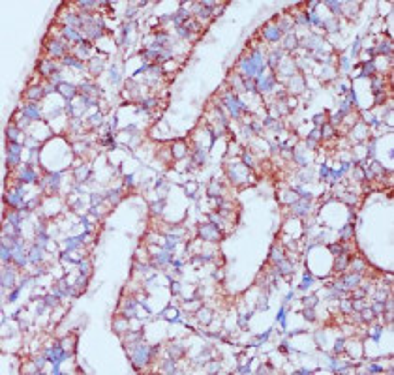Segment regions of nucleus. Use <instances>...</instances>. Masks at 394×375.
<instances>
[{
	"instance_id": "nucleus-41",
	"label": "nucleus",
	"mask_w": 394,
	"mask_h": 375,
	"mask_svg": "<svg viewBox=\"0 0 394 375\" xmlns=\"http://www.w3.org/2000/svg\"><path fill=\"white\" fill-rule=\"evenodd\" d=\"M372 308H374V313H381L383 311V302H376Z\"/></svg>"
},
{
	"instance_id": "nucleus-23",
	"label": "nucleus",
	"mask_w": 394,
	"mask_h": 375,
	"mask_svg": "<svg viewBox=\"0 0 394 375\" xmlns=\"http://www.w3.org/2000/svg\"><path fill=\"white\" fill-rule=\"evenodd\" d=\"M62 34H64V36H68L70 39H77V41H81V36H79L75 30H71V28H64V30H62Z\"/></svg>"
},
{
	"instance_id": "nucleus-48",
	"label": "nucleus",
	"mask_w": 394,
	"mask_h": 375,
	"mask_svg": "<svg viewBox=\"0 0 394 375\" xmlns=\"http://www.w3.org/2000/svg\"><path fill=\"white\" fill-rule=\"evenodd\" d=\"M163 368H165V370H169V372H175V370H173V362H165V364H163Z\"/></svg>"
},
{
	"instance_id": "nucleus-49",
	"label": "nucleus",
	"mask_w": 394,
	"mask_h": 375,
	"mask_svg": "<svg viewBox=\"0 0 394 375\" xmlns=\"http://www.w3.org/2000/svg\"><path fill=\"white\" fill-rule=\"evenodd\" d=\"M314 122H315V124H321V122H323V115H317V116L314 118Z\"/></svg>"
},
{
	"instance_id": "nucleus-46",
	"label": "nucleus",
	"mask_w": 394,
	"mask_h": 375,
	"mask_svg": "<svg viewBox=\"0 0 394 375\" xmlns=\"http://www.w3.org/2000/svg\"><path fill=\"white\" fill-rule=\"evenodd\" d=\"M86 270H88V265L83 261V263H81V272H83V274H86Z\"/></svg>"
},
{
	"instance_id": "nucleus-1",
	"label": "nucleus",
	"mask_w": 394,
	"mask_h": 375,
	"mask_svg": "<svg viewBox=\"0 0 394 375\" xmlns=\"http://www.w3.org/2000/svg\"><path fill=\"white\" fill-rule=\"evenodd\" d=\"M242 71L246 75H251V77H257L261 79V73H263V60H261V54L255 51L250 58L242 60Z\"/></svg>"
},
{
	"instance_id": "nucleus-27",
	"label": "nucleus",
	"mask_w": 394,
	"mask_h": 375,
	"mask_svg": "<svg viewBox=\"0 0 394 375\" xmlns=\"http://www.w3.org/2000/svg\"><path fill=\"white\" fill-rule=\"evenodd\" d=\"M345 265H347V263H345V255H342V257H338V261H336V266H334V268H336V270H344V268H345Z\"/></svg>"
},
{
	"instance_id": "nucleus-50",
	"label": "nucleus",
	"mask_w": 394,
	"mask_h": 375,
	"mask_svg": "<svg viewBox=\"0 0 394 375\" xmlns=\"http://www.w3.org/2000/svg\"><path fill=\"white\" fill-rule=\"evenodd\" d=\"M238 325H240L242 328H246V317H240V319H238Z\"/></svg>"
},
{
	"instance_id": "nucleus-21",
	"label": "nucleus",
	"mask_w": 394,
	"mask_h": 375,
	"mask_svg": "<svg viewBox=\"0 0 394 375\" xmlns=\"http://www.w3.org/2000/svg\"><path fill=\"white\" fill-rule=\"evenodd\" d=\"M359 281H360V276L355 274V276H349V280L345 278V280H344V285H345V287H355Z\"/></svg>"
},
{
	"instance_id": "nucleus-45",
	"label": "nucleus",
	"mask_w": 394,
	"mask_h": 375,
	"mask_svg": "<svg viewBox=\"0 0 394 375\" xmlns=\"http://www.w3.org/2000/svg\"><path fill=\"white\" fill-rule=\"evenodd\" d=\"M9 221H11L13 225H19V216H15V214H11V216H9Z\"/></svg>"
},
{
	"instance_id": "nucleus-19",
	"label": "nucleus",
	"mask_w": 394,
	"mask_h": 375,
	"mask_svg": "<svg viewBox=\"0 0 394 375\" xmlns=\"http://www.w3.org/2000/svg\"><path fill=\"white\" fill-rule=\"evenodd\" d=\"M370 53H372V54H377V53H379V54H389V53H391V43H381L376 51H370Z\"/></svg>"
},
{
	"instance_id": "nucleus-7",
	"label": "nucleus",
	"mask_w": 394,
	"mask_h": 375,
	"mask_svg": "<svg viewBox=\"0 0 394 375\" xmlns=\"http://www.w3.org/2000/svg\"><path fill=\"white\" fill-rule=\"evenodd\" d=\"M47 47H49V53H51L53 56H62V54H64V45H62V41H58V39H51V41L47 43Z\"/></svg>"
},
{
	"instance_id": "nucleus-8",
	"label": "nucleus",
	"mask_w": 394,
	"mask_h": 375,
	"mask_svg": "<svg viewBox=\"0 0 394 375\" xmlns=\"http://www.w3.org/2000/svg\"><path fill=\"white\" fill-rule=\"evenodd\" d=\"M280 36H282L280 26H267V28H265V38H267V39L276 41V39H280Z\"/></svg>"
},
{
	"instance_id": "nucleus-4",
	"label": "nucleus",
	"mask_w": 394,
	"mask_h": 375,
	"mask_svg": "<svg viewBox=\"0 0 394 375\" xmlns=\"http://www.w3.org/2000/svg\"><path fill=\"white\" fill-rule=\"evenodd\" d=\"M19 152H21V145H17V141L8 146V165H15L19 162Z\"/></svg>"
},
{
	"instance_id": "nucleus-10",
	"label": "nucleus",
	"mask_w": 394,
	"mask_h": 375,
	"mask_svg": "<svg viewBox=\"0 0 394 375\" xmlns=\"http://www.w3.org/2000/svg\"><path fill=\"white\" fill-rule=\"evenodd\" d=\"M39 66H41V68H39V71H41L43 75H47V77H49L51 73L58 71V68H56L53 62H49V60H43V62H39Z\"/></svg>"
},
{
	"instance_id": "nucleus-2",
	"label": "nucleus",
	"mask_w": 394,
	"mask_h": 375,
	"mask_svg": "<svg viewBox=\"0 0 394 375\" xmlns=\"http://www.w3.org/2000/svg\"><path fill=\"white\" fill-rule=\"evenodd\" d=\"M199 234L205 238V240H218V227L216 225H212V221L208 223V225H201L199 227Z\"/></svg>"
},
{
	"instance_id": "nucleus-5",
	"label": "nucleus",
	"mask_w": 394,
	"mask_h": 375,
	"mask_svg": "<svg viewBox=\"0 0 394 375\" xmlns=\"http://www.w3.org/2000/svg\"><path fill=\"white\" fill-rule=\"evenodd\" d=\"M56 88L60 90V94H62V96H64V98H66L68 101H70V100H71V98L75 96V92H77V88H75L73 85H68V83H60V85H58Z\"/></svg>"
},
{
	"instance_id": "nucleus-28",
	"label": "nucleus",
	"mask_w": 394,
	"mask_h": 375,
	"mask_svg": "<svg viewBox=\"0 0 394 375\" xmlns=\"http://www.w3.org/2000/svg\"><path fill=\"white\" fill-rule=\"evenodd\" d=\"M280 56H282V53H280V51H274V54H270V66H272V68H274V66L278 64Z\"/></svg>"
},
{
	"instance_id": "nucleus-31",
	"label": "nucleus",
	"mask_w": 394,
	"mask_h": 375,
	"mask_svg": "<svg viewBox=\"0 0 394 375\" xmlns=\"http://www.w3.org/2000/svg\"><path fill=\"white\" fill-rule=\"evenodd\" d=\"M302 315H304V317H306L308 321H314V317H315V315H314V310H312V308H306V310H302Z\"/></svg>"
},
{
	"instance_id": "nucleus-36",
	"label": "nucleus",
	"mask_w": 394,
	"mask_h": 375,
	"mask_svg": "<svg viewBox=\"0 0 394 375\" xmlns=\"http://www.w3.org/2000/svg\"><path fill=\"white\" fill-rule=\"evenodd\" d=\"M295 212H297V214H306V212H308V203H304V204H298V206L295 208Z\"/></svg>"
},
{
	"instance_id": "nucleus-53",
	"label": "nucleus",
	"mask_w": 394,
	"mask_h": 375,
	"mask_svg": "<svg viewBox=\"0 0 394 375\" xmlns=\"http://www.w3.org/2000/svg\"><path fill=\"white\" fill-rule=\"evenodd\" d=\"M344 347V340H338V343H336V351H340Z\"/></svg>"
},
{
	"instance_id": "nucleus-12",
	"label": "nucleus",
	"mask_w": 394,
	"mask_h": 375,
	"mask_svg": "<svg viewBox=\"0 0 394 375\" xmlns=\"http://www.w3.org/2000/svg\"><path fill=\"white\" fill-rule=\"evenodd\" d=\"M6 201H8L11 206H19V208L23 206V199H21V193H19L17 189H15L11 195H6Z\"/></svg>"
},
{
	"instance_id": "nucleus-30",
	"label": "nucleus",
	"mask_w": 394,
	"mask_h": 375,
	"mask_svg": "<svg viewBox=\"0 0 394 375\" xmlns=\"http://www.w3.org/2000/svg\"><path fill=\"white\" fill-rule=\"evenodd\" d=\"M169 259H171V257H169V253H162V255H158V257H156V261H158L160 265H165V263H169Z\"/></svg>"
},
{
	"instance_id": "nucleus-24",
	"label": "nucleus",
	"mask_w": 394,
	"mask_h": 375,
	"mask_svg": "<svg viewBox=\"0 0 394 375\" xmlns=\"http://www.w3.org/2000/svg\"><path fill=\"white\" fill-rule=\"evenodd\" d=\"M9 249H11V248H8V246H2V261H4V263H9V259H11V255H13Z\"/></svg>"
},
{
	"instance_id": "nucleus-6",
	"label": "nucleus",
	"mask_w": 394,
	"mask_h": 375,
	"mask_svg": "<svg viewBox=\"0 0 394 375\" xmlns=\"http://www.w3.org/2000/svg\"><path fill=\"white\" fill-rule=\"evenodd\" d=\"M150 358V353H147V349L145 347H137V351H135V358H133V364L135 366H143V364H147V360Z\"/></svg>"
},
{
	"instance_id": "nucleus-54",
	"label": "nucleus",
	"mask_w": 394,
	"mask_h": 375,
	"mask_svg": "<svg viewBox=\"0 0 394 375\" xmlns=\"http://www.w3.org/2000/svg\"><path fill=\"white\" fill-rule=\"evenodd\" d=\"M370 372H372V373H374V372H381V368H379V366H376V364H374V366H370Z\"/></svg>"
},
{
	"instance_id": "nucleus-20",
	"label": "nucleus",
	"mask_w": 394,
	"mask_h": 375,
	"mask_svg": "<svg viewBox=\"0 0 394 375\" xmlns=\"http://www.w3.org/2000/svg\"><path fill=\"white\" fill-rule=\"evenodd\" d=\"M6 135H8V139H9V141H13V143H15V141H17V137H19V130H17V128H13V126H9V128L6 130Z\"/></svg>"
},
{
	"instance_id": "nucleus-34",
	"label": "nucleus",
	"mask_w": 394,
	"mask_h": 375,
	"mask_svg": "<svg viewBox=\"0 0 394 375\" xmlns=\"http://www.w3.org/2000/svg\"><path fill=\"white\" fill-rule=\"evenodd\" d=\"M177 30H179V34H180L182 38H188V36H190V30H188L186 26H180V24H179V26H177Z\"/></svg>"
},
{
	"instance_id": "nucleus-32",
	"label": "nucleus",
	"mask_w": 394,
	"mask_h": 375,
	"mask_svg": "<svg viewBox=\"0 0 394 375\" xmlns=\"http://www.w3.org/2000/svg\"><path fill=\"white\" fill-rule=\"evenodd\" d=\"M118 193H120L118 189H117V191H109V193H107V197L113 201V204H117V203H118Z\"/></svg>"
},
{
	"instance_id": "nucleus-3",
	"label": "nucleus",
	"mask_w": 394,
	"mask_h": 375,
	"mask_svg": "<svg viewBox=\"0 0 394 375\" xmlns=\"http://www.w3.org/2000/svg\"><path fill=\"white\" fill-rule=\"evenodd\" d=\"M223 103L229 107V111H231V115H233V116H238V111H240V109H244L242 101H240V100H235L233 96H225V98H223Z\"/></svg>"
},
{
	"instance_id": "nucleus-44",
	"label": "nucleus",
	"mask_w": 394,
	"mask_h": 375,
	"mask_svg": "<svg viewBox=\"0 0 394 375\" xmlns=\"http://www.w3.org/2000/svg\"><path fill=\"white\" fill-rule=\"evenodd\" d=\"M75 246H79L77 240H68V249H75Z\"/></svg>"
},
{
	"instance_id": "nucleus-17",
	"label": "nucleus",
	"mask_w": 394,
	"mask_h": 375,
	"mask_svg": "<svg viewBox=\"0 0 394 375\" xmlns=\"http://www.w3.org/2000/svg\"><path fill=\"white\" fill-rule=\"evenodd\" d=\"M274 83H276V79L270 75V77H267V79H263V81H261L259 88H261V90H272V88H274Z\"/></svg>"
},
{
	"instance_id": "nucleus-16",
	"label": "nucleus",
	"mask_w": 394,
	"mask_h": 375,
	"mask_svg": "<svg viewBox=\"0 0 394 375\" xmlns=\"http://www.w3.org/2000/svg\"><path fill=\"white\" fill-rule=\"evenodd\" d=\"M41 94H43V90H41L39 86H32V88H28L26 98H28V100H39V98H41Z\"/></svg>"
},
{
	"instance_id": "nucleus-40",
	"label": "nucleus",
	"mask_w": 394,
	"mask_h": 375,
	"mask_svg": "<svg viewBox=\"0 0 394 375\" xmlns=\"http://www.w3.org/2000/svg\"><path fill=\"white\" fill-rule=\"evenodd\" d=\"M88 177V169L86 167H83V169H79V180H85Z\"/></svg>"
},
{
	"instance_id": "nucleus-22",
	"label": "nucleus",
	"mask_w": 394,
	"mask_h": 375,
	"mask_svg": "<svg viewBox=\"0 0 394 375\" xmlns=\"http://www.w3.org/2000/svg\"><path fill=\"white\" fill-rule=\"evenodd\" d=\"M11 283H13V272H11V270H6V272H4V280H2V285H4V287H9Z\"/></svg>"
},
{
	"instance_id": "nucleus-51",
	"label": "nucleus",
	"mask_w": 394,
	"mask_h": 375,
	"mask_svg": "<svg viewBox=\"0 0 394 375\" xmlns=\"http://www.w3.org/2000/svg\"><path fill=\"white\" fill-rule=\"evenodd\" d=\"M379 334H381V328H374V340H377Z\"/></svg>"
},
{
	"instance_id": "nucleus-29",
	"label": "nucleus",
	"mask_w": 394,
	"mask_h": 375,
	"mask_svg": "<svg viewBox=\"0 0 394 375\" xmlns=\"http://www.w3.org/2000/svg\"><path fill=\"white\" fill-rule=\"evenodd\" d=\"M295 45H297V39H295L293 36H287V38H285V47H287V49H293Z\"/></svg>"
},
{
	"instance_id": "nucleus-26",
	"label": "nucleus",
	"mask_w": 394,
	"mask_h": 375,
	"mask_svg": "<svg viewBox=\"0 0 394 375\" xmlns=\"http://www.w3.org/2000/svg\"><path fill=\"white\" fill-rule=\"evenodd\" d=\"M66 21H68V24H79V26L83 24V23H81V17H77V15H68Z\"/></svg>"
},
{
	"instance_id": "nucleus-15",
	"label": "nucleus",
	"mask_w": 394,
	"mask_h": 375,
	"mask_svg": "<svg viewBox=\"0 0 394 375\" xmlns=\"http://www.w3.org/2000/svg\"><path fill=\"white\" fill-rule=\"evenodd\" d=\"M60 178H62V173H53V175H49V177H47V180H45V182L51 186V189H56V188H58V180H60Z\"/></svg>"
},
{
	"instance_id": "nucleus-13",
	"label": "nucleus",
	"mask_w": 394,
	"mask_h": 375,
	"mask_svg": "<svg viewBox=\"0 0 394 375\" xmlns=\"http://www.w3.org/2000/svg\"><path fill=\"white\" fill-rule=\"evenodd\" d=\"M13 259L17 261L19 266H24V265H26V257H24V253H23V249H21V244L13 248Z\"/></svg>"
},
{
	"instance_id": "nucleus-35",
	"label": "nucleus",
	"mask_w": 394,
	"mask_h": 375,
	"mask_svg": "<svg viewBox=\"0 0 394 375\" xmlns=\"http://www.w3.org/2000/svg\"><path fill=\"white\" fill-rule=\"evenodd\" d=\"M370 73H374V62H368V64H366V69L362 71V77H366V75H370Z\"/></svg>"
},
{
	"instance_id": "nucleus-11",
	"label": "nucleus",
	"mask_w": 394,
	"mask_h": 375,
	"mask_svg": "<svg viewBox=\"0 0 394 375\" xmlns=\"http://www.w3.org/2000/svg\"><path fill=\"white\" fill-rule=\"evenodd\" d=\"M36 178H38V177H36V173H34L30 167H26L23 173H19V180H21V182H34Z\"/></svg>"
},
{
	"instance_id": "nucleus-25",
	"label": "nucleus",
	"mask_w": 394,
	"mask_h": 375,
	"mask_svg": "<svg viewBox=\"0 0 394 375\" xmlns=\"http://www.w3.org/2000/svg\"><path fill=\"white\" fill-rule=\"evenodd\" d=\"M62 64H66V66H75V68H81V66H83L79 60H75V58H70V56H66V58L62 60Z\"/></svg>"
},
{
	"instance_id": "nucleus-9",
	"label": "nucleus",
	"mask_w": 394,
	"mask_h": 375,
	"mask_svg": "<svg viewBox=\"0 0 394 375\" xmlns=\"http://www.w3.org/2000/svg\"><path fill=\"white\" fill-rule=\"evenodd\" d=\"M68 355L64 353V351H58V349H54V351H47L45 353V358H49V360H53L54 364H58L60 360H64Z\"/></svg>"
},
{
	"instance_id": "nucleus-18",
	"label": "nucleus",
	"mask_w": 394,
	"mask_h": 375,
	"mask_svg": "<svg viewBox=\"0 0 394 375\" xmlns=\"http://www.w3.org/2000/svg\"><path fill=\"white\" fill-rule=\"evenodd\" d=\"M30 261L32 263H39L41 261V246H34L30 249Z\"/></svg>"
},
{
	"instance_id": "nucleus-52",
	"label": "nucleus",
	"mask_w": 394,
	"mask_h": 375,
	"mask_svg": "<svg viewBox=\"0 0 394 375\" xmlns=\"http://www.w3.org/2000/svg\"><path fill=\"white\" fill-rule=\"evenodd\" d=\"M312 23H314V24H321V21H319V17H315V15H312Z\"/></svg>"
},
{
	"instance_id": "nucleus-33",
	"label": "nucleus",
	"mask_w": 394,
	"mask_h": 375,
	"mask_svg": "<svg viewBox=\"0 0 394 375\" xmlns=\"http://www.w3.org/2000/svg\"><path fill=\"white\" fill-rule=\"evenodd\" d=\"M56 302H58V296H45V304L47 306H56Z\"/></svg>"
},
{
	"instance_id": "nucleus-38",
	"label": "nucleus",
	"mask_w": 394,
	"mask_h": 375,
	"mask_svg": "<svg viewBox=\"0 0 394 375\" xmlns=\"http://www.w3.org/2000/svg\"><path fill=\"white\" fill-rule=\"evenodd\" d=\"M330 251H332L334 255H340V253H342V251H345V249H342V246H340V244H332V246H330Z\"/></svg>"
},
{
	"instance_id": "nucleus-42",
	"label": "nucleus",
	"mask_w": 394,
	"mask_h": 375,
	"mask_svg": "<svg viewBox=\"0 0 394 375\" xmlns=\"http://www.w3.org/2000/svg\"><path fill=\"white\" fill-rule=\"evenodd\" d=\"M327 6L330 8V11H338V9H340V8H338L340 2H327Z\"/></svg>"
},
{
	"instance_id": "nucleus-37",
	"label": "nucleus",
	"mask_w": 394,
	"mask_h": 375,
	"mask_svg": "<svg viewBox=\"0 0 394 375\" xmlns=\"http://www.w3.org/2000/svg\"><path fill=\"white\" fill-rule=\"evenodd\" d=\"M351 231H353V227H351V225H349V227H344V229H342V238H349V236L353 234Z\"/></svg>"
},
{
	"instance_id": "nucleus-47",
	"label": "nucleus",
	"mask_w": 394,
	"mask_h": 375,
	"mask_svg": "<svg viewBox=\"0 0 394 375\" xmlns=\"http://www.w3.org/2000/svg\"><path fill=\"white\" fill-rule=\"evenodd\" d=\"M315 302H317V298H315V296H312V298H306V300H304V304H315Z\"/></svg>"
},
{
	"instance_id": "nucleus-39",
	"label": "nucleus",
	"mask_w": 394,
	"mask_h": 375,
	"mask_svg": "<svg viewBox=\"0 0 394 375\" xmlns=\"http://www.w3.org/2000/svg\"><path fill=\"white\" fill-rule=\"evenodd\" d=\"M278 265H282V274H287V272H291V265H285V261H280Z\"/></svg>"
},
{
	"instance_id": "nucleus-55",
	"label": "nucleus",
	"mask_w": 394,
	"mask_h": 375,
	"mask_svg": "<svg viewBox=\"0 0 394 375\" xmlns=\"http://www.w3.org/2000/svg\"><path fill=\"white\" fill-rule=\"evenodd\" d=\"M308 21V17L306 15H302V17H298V23H306Z\"/></svg>"
},
{
	"instance_id": "nucleus-43",
	"label": "nucleus",
	"mask_w": 394,
	"mask_h": 375,
	"mask_svg": "<svg viewBox=\"0 0 394 375\" xmlns=\"http://www.w3.org/2000/svg\"><path fill=\"white\" fill-rule=\"evenodd\" d=\"M351 306H353V302H345V300L342 302V310H344V311H349V310H351Z\"/></svg>"
},
{
	"instance_id": "nucleus-14",
	"label": "nucleus",
	"mask_w": 394,
	"mask_h": 375,
	"mask_svg": "<svg viewBox=\"0 0 394 375\" xmlns=\"http://www.w3.org/2000/svg\"><path fill=\"white\" fill-rule=\"evenodd\" d=\"M23 111H24V116L28 120H38L39 118V113H38V107L36 105H26Z\"/></svg>"
}]
</instances>
